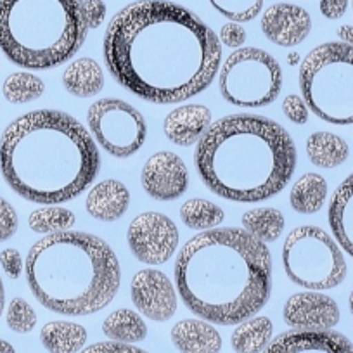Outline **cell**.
Wrapping results in <instances>:
<instances>
[{
  "label": "cell",
  "instance_id": "1",
  "mask_svg": "<svg viewBox=\"0 0 353 353\" xmlns=\"http://www.w3.org/2000/svg\"><path fill=\"white\" fill-rule=\"evenodd\" d=\"M103 54L111 77L128 92L152 104H176L212 85L222 43L189 9L137 0L111 18Z\"/></svg>",
  "mask_w": 353,
  "mask_h": 353
},
{
  "label": "cell",
  "instance_id": "2",
  "mask_svg": "<svg viewBox=\"0 0 353 353\" xmlns=\"http://www.w3.org/2000/svg\"><path fill=\"white\" fill-rule=\"evenodd\" d=\"M176 291L203 321L234 325L256 315L272 293V258L265 243L237 227L191 237L175 260Z\"/></svg>",
  "mask_w": 353,
  "mask_h": 353
},
{
  "label": "cell",
  "instance_id": "3",
  "mask_svg": "<svg viewBox=\"0 0 353 353\" xmlns=\"http://www.w3.org/2000/svg\"><path fill=\"white\" fill-rule=\"evenodd\" d=\"M101 154L71 114L39 110L16 118L0 137V172L9 188L37 205L78 198L96 181Z\"/></svg>",
  "mask_w": 353,
  "mask_h": 353
},
{
  "label": "cell",
  "instance_id": "4",
  "mask_svg": "<svg viewBox=\"0 0 353 353\" xmlns=\"http://www.w3.org/2000/svg\"><path fill=\"white\" fill-rule=\"evenodd\" d=\"M194 163L213 194L260 203L279 194L296 168L290 132L260 114H229L213 121L198 142Z\"/></svg>",
  "mask_w": 353,
  "mask_h": 353
},
{
  "label": "cell",
  "instance_id": "5",
  "mask_svg": "<svg viewBox=\"0 0 353 353\" xmlns=\"http://www.w3.org/2000/svg\"><path fill=\"white\" fill-rule=\"evenodd\" d=\"M30 291L50 312L83 317L106 308L120 290L117 254L101 237L66 230L37 241L25 261Z\"/></svg>",
  "mask_w": 353,
  "mask_h": 353
},
{
  "label": "cell",
  "instance_id": "6",
  "mask_svg": "<svg viewBox=\"0 0 353 353\" xmlns=\"http://www.w3.org/2000/svg\"><path fill=\"white\" fill-rule=\"evenodd\" d=\"M83 0H0V49L26 70L70 61L87 39Z\"/></svg>",
  "mask_w": 353,
  "mask_h": 353
},
{
  "label": "cell",
  "instance_id": "7",
  "mask_svg": "<svg viewBox=\"0 0 353 353\" xmlns=\"http://www.w3.org/2000/svg\"><path fill=\"white\" fill-rule=\"evenodd\" d=\"M301 97L308 110L331 125H353V47L327 42L300 64Z\"/></svg>",
  "mask_w": 353,
  "mask_h": 353
},
{
  "label": "cell",
  "instance_id": "8",
  "mask_svg": "<svg viewBox=\"0 0 353 353\" xmlns=\"http://www.w3.org/2000/svg\"><path fill=\"white\" fill-rule=\"evenodd\" d=\"M288 279L308 291L334 290L346 277V260L339 244L315 225L296 227L283 244Z\"/></svg>",
  "mask_w": 353,
  "mask_h": 353
},
{
  "label": "cell",
  "instance_id": "9",
  "mask_svg": "<svg viewBox=\"0 0 353 353\" xmlns=\"http://www.w3.org/2000/svg\"><path fill=\"white\" fill-rule=\"evenodd\" d=\"M223 99L236 108H263L279 97L283 70L274 56L256 47L230 54L219 73Z\"/></svg>",
  "mask_w": 353,
  "mask_h": 353
},
{
  "label": "cell",
  "instance_id": "10",
  "mask_svg": "<svg viewBox=\"0 0 353 353\" xmlns=\"http://www.w3.org/2000/svg\"><path fill=\"white\" fill-rule=\"evenodd\" d=\"M87 123L94 141L114 158H130L148 139L144 117L121 99L96 101L87 111Z\"/></svg>",
  "mask_w": 353,
  "mask_h": 353
},
{
  "label": "cell",
  "instance_id": "11",
  "mask_svg": "<svg viewBox=\"0 0 353 353\" xmlns=\"http://www.w3.org/2000/svg\"><path fill=\"white\" fill-rule=\"evenodd\" d=\"M179 229L172 219L158 212L135 216L127 230V243L135 260L145 265H163L175 254Z\"/></svg>",
  "mask_w": 353,
  "mask_h": 353
},
{
  "label": "cell",
  "instance_id": "12",
  "mask_svg": "<svg viewBox=\"0 0 353 353\" xmlns=\"http://www.w3.org/2000/svg\"><path fill=\"white\" fill-rule=\"evenodd\" d=\"M132 303L149 321L166 322L176 312V291L172 281L156 269L139 270L130 284Z\"/></svg>",
  "mask_w": 353,
  "mask_h": 353
},
{
  "label": "cell",
  "instance_id": "13",
  "mask_svg": "<svg viewBox=\"0 0 353 353\" xmlns=\"http://www.w3.org/2000/svg\"><path fill=\"white\" fill-rule=\"evenodd\" d=\"M141 184L156 201H175L189 188L188 166L175 152L159 151L142 166Z\"/></svg>",
  "mask_w": 353,
  "mask_h": 353
},
{
  "label": "cell",
  "instance_id": "14",
  "mask_svg": "<svg viewBox=\"0 0 353 353\" xmlns=\"http://www.w3.org/2000/svg\"><path fill=\"white\" fill-rule=\"evenodd\" d=\"M283 319L298 331H329L339 322V307L319 291H301L288 298Z\"/></svg>",
  "mask_w": 353,
  "mask_h": 353
},
{
  "label": "cell",
  "instance_id": "15",
  "mask_svg": "<svg viewBox=\"0 0 353 353\" xmlns=\"http://www.w3.org/2000/svg\"><path fill=\"white\" fill-rule=\"evenodd\" d=\"M260 25L263 35L272 43L279 47H294L310 35L312 18L300 6L279 2L263 12Z\"/></svg>",
  "mask_w": 353,
  "mask_h": 353
},
{
  "label": "cell",
  "instance_id": "16",
  "mask_svg": "<svg viewBox=\"0 0 353 353\" xmlns=\"http://www.w3.org/2000/svg\"><path fill=\"white\" fill-rule=\"evenodd\" d=\"M263 353H353L346 336L329 331H288L274 338Z\"/></svg>",
  "mask_w": 353,
  "mask_h": 353
},
{
  "label": "cell",
  "instance_id": "17",
  "mask_svg": "<svg viewBox=\"0 0 353 353\" xmlns=\"http://www.w3.org/2000/svg\"><path fill=\"white\" fill-rule=\"evenodd\" d=\"M212 125V111L201 104H184L166 114L163 132L166 139L181 148H189L201 141Z\"/></svg>",
  "mask_w": 353,
  "mask_h": 353
},
{
  "label": "cell",
  "instance_id": "18",
  "mask_svg": "<svg viewBox=\"0 0 353 353\" xmlns=\"http://www.w3.org/2000/svg\"><path fill=\"white\" fill-rule=\"evenodd\" d=\"M130 205V191L114 179H106L88 191L85 208L88 215L101 222H117L127 213Z\"/></svg>",
  "mask_w": 353,
  "mask_h": 353
},
{
  "label": "cell",
  "instance_id": "19",
  "mask_svg": "<svg viewBox=\"0 0 353 353\" xmlns=\"http://www.w3.org/2000/svg\"><path fill=\"white\" fill-rule=\"evenodd\" d=\"M173 346L181 353H220L222 336L203 319H184L170 332Z\"/></svg>",
  "mask_w": 353,
  "mask_h": 353
},
{
  "label": "cell",
  "instance_id": "20",
  "mask_svg": "<svg viewBox=\"0 0 353 353\" xmlns=\"http://www.w3.org/2000/svg\"><path fill=\"white\" fill-rule=\"evenodd\" d=\"M327 220L336 243L353 258V173L346 176L332 194Z\"/></svg>",
  "mask_w": 353,
  "mask_h": 353
},
{
  "label": "cell",
  "instance_id": "21",
  "mask_svg": "<svg viewBox=\"0 0 353 353\" xmlns=\"http://www.w3.org/2000/svg\"><path fill=\"white\" fill-rule=\"evenodd\" d=\"M63 85L74 97H94L104 88L103 68L90 57L73 61L63 73Z\"/></svg>",
  "mask_w": 353,
  "mask_h": 353
},
{
  "label": "cell",
  "instance_id": "22",
  "mask_svg": "<svg viewBox=\"0 0 353 353\" xmlns=\"http://www.w3.org/2000/svg\"><path fill=\"white\" fill-rule=\"evenodd\" d=\"M87 338V329L70 321L47 322L40 331V341L49 353H80Z\"/></svg>",
  "mask_w": 353,
  "mask_h": 353
},
{
  "label": "cell",
  "instance_id": "23",
  "mask_svg": "<svg viewBox=\"0 0 353 353\" xmlns=\"http://www.w3.org/2000/svg\"><path fill=\"white\" fill-rule=\"evenodd\" d=\"M274 324L269 317H250L239 322L230 336L236 353H263L272 341Z\"/></svg>",
  "mask_w": 353,
  "mask_h": 353
},
{
  "label": "cell",
  "instance_id": "24",
  "mask_svg": "<svg viewBox=\"0 0 353 353\" xmlns=\"http://www.w3.org/2000/svg\"><path fill=\"white\" fill-rule=\"evenodd\" d=\"M307 154L319 168H336L348 159V144L331 132H314L307 139Z\"/></svg>",
  "mask_w": 353,
  "mask_h": 353
},
{
  "label": "cell",
  "instance_id": "25",
  "mask_svg": "<svg viewBox=\"0 0 353 353\" xmlns=\"http://www.w3.org/2000/svg\"><path fill=\"white\" fill-rule=\"evenodd\" d=\"M325 199H327V182L319 173L301 175L290 192L291 206L301 215H314L321 212Z\"/></svg>",
  "mask_w": 353,
  "mask_h": 353
},
{
  "label": "cell",
  "instance_id": "26",
  "mask_svg": "<svg viewBox=\"0 0 353 353\" xmlns=\"http://www.w3.org/2000/svg\"><path fill=\"white\" fill-rule=\"evenodd\" d=\"M103 332L111 341L123 343V345H134V343L144 341L148 336V325L144 319L135 314L130 308H120L114 310L104 319Z\"/></svg>",
  "mask_w": 353,
  "mask_h": 353
},
{
  "label": "cell",
  "instance_id": "27",
  "mask_svg": "<svg viewBox=\"0 0 353 353\" xmlns=\"http://www.w3.org/2000/svg\"><path fill=\"white\" fill-rule=\"evenodd\" d=\"M243 227L251 236L267 244L274 243L283 236L286 220H284L283 212H279L277 208L263 206V208H254L244 213Z\"/></svg>",
  "mask_w": 353,
  "mask_h": 353
},
{
  "label": "cell",
  "instance_id": "28",
  "mask_svg": "<svg viewBox=\"0 0 353 353\" xmlns=\"http://www.w3.org/2000/svg\"><path fill=\"white\" fill-rule=\"evenodd\" d=\"M181 219L189 229L205 232V230L216 229L225 220V213L219 205L208 199L192 198L181 206Z\"/></svg>",
  "mask_w": 353,
  "mask_h": 353
},
{
  "label": "cell",
  "instance_id": "29",
  "mask_svg": "<svg viewBox=\"0 0 353 353\" xmlns=\"http://www.w3.org/2000/svg\"><path fill=\"white\" fill-rule=\"evenodd\" d=\"M77 222V216L64 206L46 205L33 210L28 216V225L37 234H61L70 230Z\"/></svg>",
  "mask_w": 353,
  "mask_h": 353
},
{
  "label": "cell",
  "instance_id": "30",
  "mask_svg": "<svg viewBox=\"0 0 353 353\" xmlns=\"http://www.w3.org/2000/svg\"><path fill=\"white\" fill-rule=\"evenodd\" d=\"M46 92V83L42 78L28 71H16L4 80L2 94L11 104H26L37 101Z\"/></svg>",
  "mask_w": 353,
  "mask_h": 353
},
{
  "label": "cell",
  "instance_id": "31",
  "mask_svg": "<svg viewBox=\"0 0 353 353\" xmlns=\"http://www.w3.org/2000/svg\"><path fill=\"white\" fill-rule=\"evenodd\" d=\"M219 14L232 23H248L263 9V0H208Z\"/></svg>",
  "mask_w": 353,
  "mask_h": 353
},
{
  "label": "cell",
  "instance_id": "32",
  "mask_svg": "<svg viewBox=\"0 0 353 353\" xmlns=\"http://www.w3.org/2000/svg\"><path fill=\"white\" fill-rule=\"evenodd\" d=\"M6 321H8L11 331L18 332V334H28L35 329L37 314L28 301L23 298H14L8 307Z\"/></svg>",
  "mask_w": 353,
  "mask_h": 353
},
{
  "label": "cell",
  "instance_id": "33",
  "mask_svg": "<svg viewBox=\"0 0 353 353\" xmlns=\"http://www.w3.org/2000/svg\"><path fill=\"white\" fill-rule=\"evenodd\" d=\"M18 213L14 206L0 196V243L9 241L18 232Z\"/></svg>",
  "mask_w": 353,
  "mask_h": 353
},
{
  "label": "cell",
  "instance_id": "34",
  "mask_svg": "<svg viewBox=\"0 0 353 353\" xmlns=\"http://www.w3.org/2000/svg\"><path fill=\"white\" fill-rule=\"evenodd\" d=\"M308 106L305 99L298 94H290L283 101V113L290 121L296 125H305L308 121Z\"/></svg>",
  "mask_w": 353,
  "mask_h": 353
},
{
  "label": "cell",
  "instance_id": "35",
  "mask_svg": "<svg viewBox=\"0 0 353 353\" xmlns=\"http://www.w3.org/2000/svg\"><path fill=\"white\" fill-rule=\"evenodd\" d=\"M0 265H2V269L9 279H19L23 270H25V261H23L21 253L14 248H8L0 253Z\"/></svg>",
  "mask_w": 353,
  "mask_h": 353
},
{
  "label": "cell",
  "instance_id": "36",
  "mask_svg": "<svg viewBox=\"0 0 353 353\" xmlns=\"http://www.w3.org/2000/svg\"><path fill=\"white\" fill-rule=\"evenodd\" d=\"M83 16L88 30L99 28L108 14V8L103 0H83Z\"/></svg>",
  "mask_w": 353,
  "mask_h": 353
},
{
  "label": "cell",
  "instance_id": "37",
  "mask_svg": "<svg viewBox=\"0 0 353 353\" xmlns=\"http://www.w3.org/2000/svg\"><path fill=\"white\" fill-rule=\"evenodd\" d=\"M220 43L230 47V49H239L244 42H246V30L239 23H225L220 28Z\"/></svg>",
  "mask_w": 353,
  "mask_h": 353
},
{
  "label": "cell",
  "instance_id": "38",
  "mask_svg": "<svg viewBox=\"0 0 353 353\" xmlns=\"http://www.w3.org/2000/svg\"><path fill=\"white\" fill-rule=\"evenodd\" d=\"M80 353H149L145 350L137 348L134 345H123V343L117 341H103L94 343V345L87 346L81 350Z\"/></svg>",
  "mask_w": 353,
  "mask_h": 353
},
{
  "label": "cell",
  "instance_id": "39",
  "mask_svg": "<svg viewBox=\"0 0 353 353\" xmlns=\"http://www.w3.org/2000/svg\"><path fill=\"white\" fill-rule=\"evenodd\" d=\"M348 2L350 0H321L319 9H321L324 18L339 19L345 16L346 9H348Z\"/></svg>",
  "mask_w": 353,
  "mask_h": 353
},
{
  "label": "cell",
  "instance_id": "40",
  "mask_svg": "<svg viewBox=\"0 0 353 353\" xmlns=\"http://www.w3.org/2000/svg\"><path fill=\"white\" fill-rule=\"evenodd\" d=\"M338 37L341 39L343 43L353 47V26L352 25H343L338 28Z\"/></svg>",
  "mask_w": 353,
  "mask_h": 353
},
{
  "label": "cell",
  "instance_id": "41",
  "mask_svg": "<svg viewBox=\"0 0 353 353\" xmlns=\"http://www.w3.org/2000/svg\"><path fill=\"white\" fill-rule=\"evenodd\" d=\"M0 353H16L14 346L6 339H0Z\"/></svg>",
  "mask_w": 353,
  "mask_h": 353
},
{
  "label": "cell",
  "instance_id": "42",
  "mask_svg": "<svg viewBox=\"0 0 353 353\" xmlns=\"http://www.w3.org/2000/svg\"><path fill=\"white\" fill-rule=\"evenodd\" d=\"M4 301H6L4 283H2V277H0V315H2V312H4Z\"/></svg>",
  "mask_w": 353,
  "mask_h": 353
},
{
  "label": "cell",
  "instance_id": "43",
  "mask_svg": "<svg viewBox=\"0 0 353 353\" xmlns=\"http://www.w3.org/2000/svg\"><path fill=\"white\" fill-rule=\"evenodd\" d=\"M348 307H350V312H352L353 315V291L350 293V298H348Z\"/></svg>",
  "mask_w": 353,
  "mask_h": 353
}]
</instances>
